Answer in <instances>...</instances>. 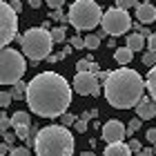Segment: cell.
<instances>
[{"label": "cell", "instance_id": "23", "mask_svg": "<svg viewBox=\"0 0 156 156\" xmlns=\"http://www.w3.org/2000/svg\"><path fill=\"white\" fill-rule=\"evenodd\" d=\"M140 62H143L145 67L156 65V51H145V54H143V58H140Z\"/></svg>", "mask_w": 156, "mask_h": 156}, {"label": "cell", "instance_id": "3", "mask_svg": "<svg viewBox=\"0 0 156 156\" xmlns=\"http://www.w3.org/2000/svg\"><path fill=\"white\" fill-rule=\"evenodd\" d=\"M31 150L38 156H72L74 154V134L69 127L47 125L36 132Z\"/></svg>", "mask_w": 156, "mask_h": 156}, {"label": "cell", "instance_id": "32", "mask_svg": "<svg viewBox=\"0 0 156 156\" xmlns=\"http://www.w3.org/2000/svg\"><path fill=\"white\" fill-rule=\"evenodd\" d=\"M74 127H76V132L85 134V132H87V120H80V118H76V120H74Z\"/></svg>", "mask_w": 156, "mask_h": 156}, {"label": "cell", "instance_id": "1", "mask_svg": "<svg viewBox=\"0 0 156 156\" xmlns=\"http://www.w3.org/2000/svg\"><path fill=\"white\" fill-rule=\"evenodd\" d=\"M25 101L34 114L42 118H58L72 105V87L56 72H42L27 83Z\"/></svg>", "mask_w": 156, "mask_h": 156}, {"label": "cell", "instance_id": "33", "mask_svg": "<svg viewBox=\"0 0 156 156\" xmlns=\"http://www.w3.org/2000/svg\"><path fill=\"white\" fill-rule=\"evenodd\" d=\"M91 118H98V109H89V112H83L80 114V120H91Z\"/></svg>", "mask_w": 156, "mask_h": 156}, {"label": "cell", "instance_id": "15", "mask_svg": "<svg viewBox=\"0 0 156 156\" xmlns=\"http://www.w3.org/2000/svg\"><path fill=\"white\" fill-rule=\"evenodd\" d=\"M125 47L129 49V51H143V47H145V38L140 36V34H127V38H125Z\"/></svg>", "mask_w": 156, "mask_h": 156}, {"label": "cell", "instance_id": "21", "mask_svg": "<svg viewBox=\"0 0 156 156\" xmlns=\"http://www.w3.org/2000/svg\"><path fill=\"white\" fill-rule=\"evenodd\" d=\"M83 42H85V49H98L101 47V38H96L94 34H89L87 38H83Z\"/></svg>", "mask_w": 156, "mask_h": 156}, {"label": "cell", "instance_id": "30", "mask_svg": "<svg viewBox=\"0 0 156 156\" xmlns=\"http://www.w3.org/2000/svg\"><path fill=\"white\" fill-rule=\"evenodd\" d=\"M89 58H83V60H78L76 62V72H89Z\"/></svg>", "mask_w": 156, "mask_h": 156}, {"label": "cell", "instance_id": "40", "mask_svg": "<svg viewBox=\"0 0 156 156\" xmlns=\"http://www.w3.org/2000/svg\"><path fill=\"white\" fill-rule=\"evenodd\" d=\"M134 154H136V156H154V150H150V147H145V150H143V147H140V150L134 152Z\"/></svg>", "mask_w": 156, "mask_h": 156}, {"label": "cell", "instance_id": "22", "mask_svg": "<svg viewBox=\"0 0 156 156\" xmlns=\"http://www.w3.org/2000/svg\"><path fill=\"white\" fill-rule=\"evenodd\" d=\"M7 156H31V150H29V147H25V145H20V147H11Z\"/></svg>", "mask_w": 156, "mask_h": 156}, {"label": "cell", "instance_id": "5", "mask_svg": "<svg viewBox=\"0 0 156 156\" xmlns=\"http://www.w3.org/2000/svg\"><path fill=\"white\" fill-rule=\"evenodd\" d=\"M20 45H23V54L31 60V65H38L40 60H45L51 54L54 42H51V36H49V29L31 27L20 36Z\"/></svg>", "mask_w": 156, "mask_h": 156}, {"label": "cell", "instance_id": "37", "mask_svg": "<svg viewBox=\"0 0 156 156\" xmlns=\"http://www.w3.org/2000/svg\"><path fill=\"white\" fill-rule=\"evenodd\" d=\"M145 138H147V143H156V127L145 132Z\"/></svg>", "mask_w": 156, "mask_h": 156}, {"label": "cell", "instance_id": "29", "mask_svg": "<svg viewBox=\"0 0 156 156\" xmlns=\"http://www.w3.org/2000/svg\"><path fill=\"white\" fill-rule=\"evenodd\" d=\"M51 20H58V23H67V16L62 13V9H51Z\"/></svg>", "mask_w": 156, "mask_h": 156}, {"label": "cell", "instance_id": "45", "mask_svg": "<svg viewBox=\"0 0 156 156\" xmlns=\"http://www.w3.org/2000/svg\"><path fill=\"white\" fill-rule=\"evenodd\" d=\"M80 156H96V154H94V152H91V150H87V152H83Z\"/></svg>", "mask_w": 156, "mask_h": 156}, {"label": "cell", "instance_id": "39", "mask_svg": "<svg viewBox=\"0 0 156 156\" xmlns=\"http://www.w3.org/2000/svg\"><path fill=\"white\" fill-rule=\"evenodd\" d=\"M9 7L13 9V13H20V11H23V2H20V0H11Z\"/></svg>", "mask_w": 156, "mask_h": 156}, {"label": "cell", "instance_id": "35", "mask_svg": "<svg viewBox=\"0 0 156 156\" xmlns=\"http://www.w3.org/2000/svg\"><path fill=\"white\" fill-rule=\"evenodd\" d=\"M13 140H16V134H13V132H9V129H7V132H2V143L11 145Z\"/></svg>", "mask_w": 156, "mask_h": 156}, {"label": "cell", "instance_id": "13", "mask_svg": "<svg viewBox=\"0 0 156 156\" xmlns=\"http://www.w3.org/2000/svg\"><path fill=\"white\" fill-rule=\"evenodd\" d=\"M134 107H136V118H140V120L156 118V103L154 101H147V96H143Z\"/></svg>", "mask_w": 156, "mask_h": 156}, {"label": "cell", "instance_id": "8", "mask_svg": "<svg viewBox=\"0 0 156 156\" xmlns=\"http://www.w3.org/2000/svg\"><path fill=\"white\" fill-rule=\"evenodd\" d=\"M16 34H18V13H13L11 7L0 0V49L9 45Z\"/></svg>", "mask_w": 156, "mask_h": 156}, {"label": "cell", "instance_id": "6", "mask_svg": "<svg viewBox=\"0 0 156 156\" xmlns=\"http://www.w3.org/2000/svg\"><path fill=\"white\" fill-rule=\"evenodd\" d=\"M25 72H27V62L23 54L9 47L0 49V85H13L23 80Z\"/></svg>", "mask_w": 156, "mask_h": 156}, {"label": "cell", "instance_id": "12", "mask_svg": "<svg viewBox=\"0 0 156 156\" xmlns=\"http://www.w3.org/2000/svg\"><path fill=\"white\" fill-rule=\"evenodd\" d=\"M136 20L140 25H150L156 20V7L145 0V2H136Z\"/></svg>", "mask_w": 156, "mask_h": 156}, {"label": "cell", "instance_id": "14", "mask_svg": "<svg viewBox=\"0 0 156 156\" xmlns=\"http://www.w3.org/2000/svg\"><path fill=\"white\" fill-rule=\"evenodd\" d=\"M103 156H132V152L127 147V143H107Z\"/></svg>", "mask_w": 156, "mask_h": 156}, {"label": "cell", "instance_id": "4", "mask_svg": "<svg viewBox=\"0 0 156 156\" xmlns=\"http://www.w3.org/2000/svg\"><path fill=\"white\" fill-rule=\"evenodd\" d=\"M103 9L94 0H74V5L67 11V25H72L78 31H91L96 25H101Z\"/></svg>", "mask_w": 156, "mask_h": 156}, {"label": "cell", "instance_id": "16", "mask_svg": "<svg viewBox=\"0 0 156 156\" xmlns=\"http://www.w3.org/2000/svg\"><path fill=\"white\" fill-rule=\"evenodd\" d=\"M134 58V51H129L127 47H116L114 49V60L118 62L120 67H125V65H129Z\"/></svg>", "mask_w": 156, "mask_h": 156}, {"label": "cell", "instance_id": "17", "mask_svg": "<svg viewBox=\"0 0 156 156\" xmlns=\"http://www.w3.org/2000/svg\"><path fill=\"white\" fill-rule=\"evenodd\" d=\"M145 85H147V91H150L152 101L156 103V65H152V67H150V72H147V80H145Z\"/></svg>", "mask_w": 156, "mask_h": 156}, {"label": "cell", "instance_id": "7", "mask_svg": "<svg viewBox=\"0 0 156 156\" xmlns=\"http://www.w3.org/2000/svg\"><path fill=\"white\" fill-rule=\"evenodd\" d=\"M129 27H132L129 11L118 9V7H112V9L103 11V16H101V29L107 34V36H112V38L123 36V34L129 31Z\"/></svg>", "mask_w": 156, "mask_h": 156}, {"label": "cell", "instance_id": "31", "mask_svg": "<svg viewBox=\"0 0 156 156\" xmlns=\"http://www.w3.org/2000/svg\"><path fill=\"white\" fill-rule=\"evenodd\" d=\"M145 42H147V51H156V34H150Z\"/></svg>", "mask_w": 156, "mask_h": 156}, {"label": "cell", "instance_id": "20", "mask_svg": "<svg viewBox=\"0 0 156 156\" xmlns=\"http://www.w3.org/2000/svg\"><path fill=\"white\" fill-rule=\"evenodd\" d=\"M140 125H143V120H140V118H132L129 123L125 125V134H129V136H132V134H136L140 129Z\"/></svg>", "mask_w": 156, "mask_h": 156}, {"label": "cell", "instance_id": "44", "mask_svg": "<svg viewBox=\"0 0 156 156\" xmlns=\"http://www.w3.org/2000/svg\"><path fill=\"white\" fill-rule=\"evenodd\" d=\"M107 47H109V49H116V40H114V38H112V40L107 42Z\"/></svg>", "mask_w": 156, "mask_h": 156}, {"label": "cell", "instance_id": "26", "mask_svg": "<svg viewBox=\"0 0 156 156\" xmlns=\"http://www.w3.org/2000/svg\"><path fill=\"white\" fill-rule=\"evenodd\" d=\"M118 9H125V11H129V7H136L138 0H114Z\"/></svg>", "mask_w": 156, "mask_h": 156}, {"label": "cell", "instance_id": "11", "mask_svg": "<svg viewBox=\"0 0 156 156\" xmlns=\"http://www.w3.org/2000/svg\"><path fill=\"white\" fill-rule=\"evenodd\" d=\"M29 127H31V114H29V112H23V109L13 112V116H11V132L16 134V138L25 140Z\"/></svg>", "mask_w": 156, "mask_h": 156}, {"label": "cell", "instance_id": "46", "mask_svg": "<svg viewBox=\"0 0 156 156\" xmlns=\"http://www.w3.org/2000/svg\"><path fill=\"white\" fill-rule=\"evenodd\" d=\"M154 154H156V143H154Z\"/></svg>", "mask_w": 156, "mask_h": 156}, {"label": "cell", "instance_id": "34", "mask_svg": "<svg viewBox=\"0 0 156 156\" xmlns=\"http://www.w3.org/2000/svg\"><path fill=\"white\" fill-rule=\"evenodd\" d=\"M127 147H129V152L134 154V152H138V150H140L143 145H140V140H138V138H129V143H127Z\"/></svg>", "mask_w": 156, "mask_h": 156}, {"label": "cell", "instance_id": "38", "mask_svg": "<svg viewBox=\"0 0 156 156\" xmlns=\"http://www.w3.org/2000/svg\"><path fill=\"white\" fill-rule=\"evenodd\" d=\"M47 7H51V9H60L62 5H65V0H45Z\"/></svg>", "mask_w": 156, "mask_h": 156}, {"label": "cell", "instance_id": "2", "mask_svg": "<svg viewBox=\"0 0 156 156\" xmlns=\"http://www.w3.org/2000/svg\"><path fill=\"white\" fill-rule=\"evenodd\" d=\"M145 91V78L136 69L120 67L116 72H109V76L103 80V94L112 107L116 109H129L134 107Z\"/></svg>", "mask_w": 156, "mask_h": 156}, {"label": "cell", "instance_id": "27", "mask_svg": "<svg viewBox=\"0 0 156 156\" xmlns=\"http://www.w3.org/2000/svg\"><path fill=\"white\" fill-rule=\"evenodd\" d=\"M69 47H72V49H85V42H83V38L76 34V36L69 38Z\"/></svg>", "mask_w": 156, "mask_h": 156}, {"label": "cell", "instance_id": "9", "mask_svg": "<svg viewBox=\"0 0 156 156\" xmlns=\"http://www.w3.org/2000/svg\"><path fill=\"white\" fill-rule=\"evenodd\" d=\"M74 89H76V94H80V96H96L101 87H98V80L91 72H76Z\"/></svg>", "mask_w": 156, "mask_h": 156}, {"label": "cell", "instance_id": "42", "mask_svg": "<svg viewBox=\"0 0 156 156\" xmlns=\"http://www.w3.org/2000/svg\"><path fill=\"white\" fill-rule=\"evenodd\" d=\"M89 72H91V74L101 72V67H98V62H96V60H91V62H89Z\"/></svg>", "mask_w": 156, "mask_h": 156}, {"label": "cell", "instance_id": "36", "mask_svg": "<svg viewBox=\"0 0 156 156\" xmlns=\"http://www.w3.org/2000/svg\"><path fill=\"white\" fill-rule=\"evenodd\" d=\"M62 58H65V54L58 51V54H49L45 60H47V62H58V60H62Z\"/></svg>", "mask_w": 156, "mask_h": 156}, {"label": "cell", "instance_id": "18", "mask_svg": "<svg viewBox=\"0 0 156 156\" xmlns=\"http://www.w3.org/2000/svg\"><path fill=\"white\" fill-rule=\"evenodd\" d=\"M25 91H27V83H23V80L13 83V85H11V89H9L11 101H23V98H25Z\"/></svg>", "mask_w": 156, "mask_h": 156}, {"label": "cell", "instance_id": "24", "mask_svg": "<svg viewBox=\"0 0 156 156\" xmlns=\"http://www.w3.org/2000/svg\"><path fill=\"white\" fill-rule=\"evenodd\" d=\"M58 118H60V123H58V125H62V127H72V125H74V120H76V116H74V114H67V112H65V114H60Z\"/></svg>", "mask_w": 156, "mask_h": 156}, {"label": "cell", "instance_id": "10", "mask_svg": "<svg viewBox=\"0 0 156 156\" xmlns=\"http://www.w3.org/2000/svg\"><path fill=\"white\" fill-rule=\"evenodd\" d=\"M101 132H103V140L105 143H123L125 140V125L120 123V120H107L103 127H101Z\"/></svg>", "mask_w": 156, "mask_h": 156}, {"label": "cell", "instance_id": "41", "mask_svg": "<svg viewBox=\"0 0 156 156\" xmlns=\"http://www.w3.org/2000/svg\"><path fill=\"white\" fill-rule=\"evenodd\" d=\"M11 150V145H7V143H0V156H7Z\"/></svg>", "mask_w": 156, "mask_h": 156}, {"label": "cell", "instance_id": "19", "mask_svg": "<svg viewBox=\"0 0 156 156\" xmlns=\"http://www.w3.org/2000/svg\"><path fill=\"white\" fill-rule=\"evenodd\" d=\"M67 25H60V27H51L49 29V36H51V42H65L67 40Z\"/></svg>", "mask_w": 156, "mask_h": 156}, {"label": "cell", "instance_id": "43", "mask_svg": "<svg viewBox=\"0 0 156 156\" xmlns=\"http://www.w3.org/2000/svg\"><path fill=\"white\" fill-rule=\"evenodd\" d=\"M42 0H29V7H34V9H40Z\"/></svg>", "mask_w": 156, "mask_h": 156}, {"label": "cell", "instance_id": "28", "mask_svg": "<svg viewBox=\"0 0 156 156\" xmlns=\"http://www.w3.org/2000/svg\"><path fill=\"white\" fill-rule=\"evenodd\" d=\"M7 129H11V118L0 114V132H7Z\"/></svg>", "mask_w": 156, "mask_h": 156}, {"label": "cell", "instance_id": "25", "mask_svg": "<svg viewBox=\"0 0 156 156\" xmlns=\"http://www.w3.org/2000/svg\"><path fill=\"white\" fill-rule=\"evenodd\" d=\"M11 103H13V101H11L9 91H2V89H0V109H7Z\"/></svg>", "mask_w": 156, "mask_h": 156}]
</instances>
